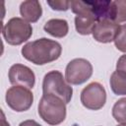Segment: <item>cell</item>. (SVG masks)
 <instances>
[{
	"label": "cell",
	"mask_w": 126,
	"mask_h": 126,
	"mask_svg": "<svg viewBox=\"0 0 126 126\" xmlns=\"http://www.w3.org/2000/svg\"><path fill=\"white\" fill-rule=\"evenodd\" d=\"M21 52L28 61L35 65H44L57 60L61 55L62 47L56 40L41 37L26 43Z\"/></svg>",
	"instance_id": "6da1fadb"
},
{
	"label": "cell",
	"mask_w": 126,
	"mask_h": 126,
	"mask_svg": "<svg viewBox=\"0 0 126 126\" xmlns=\"http://www.w3.org/2000/svg\"><path fill=\"white\" fill-rule=\"evenodd\" d=\"M38 115L49 125H59L66 118V103L58 96L42 94L38 106Z\"/></svg>",
	"instance_id": "7a4b0ae2"
},
{
	"label": "cell",
	"mask_w": 126,
	"mask_h": 126,
	"mask_svg": "<svg viewBox=\"0 0 126 126\" xmlns=\"http://www.w3.org/2000/svg\"><path fill=\"white\" fill-rule=\"evenodd\" d=\"M42 93L43 94L58 96L65 103H69L73 95V89L66 82L60 71L53 70L45 74L43 77Z\"/></svg>",
	"instance_id": "3957f363"
},
{
	"label": "cell",
	"mask_w": 126,
	"mask_h": 126,
	"mask_svg": "<svg viewBox=\"0 0 126 126\" xmlns=\"http://www.w3.org/2000/svg\"><path fill=\"white\" fill-rule=\"evenodd\" d=\"M32 34V25L23 18H12L2 27V35L5 41L11 45H20L26 42Z\"/></svg>",
	"instance_id": "277c9868"
},
{
	"label": "cell",
	"mask_w": 126,
	"mask_h": 126,
	"mask_svg": "<svg viewBox=\"0 0 126 126\" xmlns=\"http://www.w3.org/2000/svg\"><path fill=\"white\" fill-rule=\"evenodd\" d=\"M93 75V65L85 58L71 60L65 69V80L70 85H81Z\"/></svg>",
	"instance_id": "5b68a950"
},
{
	"label": "cell",
	"mask_w": 126,
	"mask_h": 126,
	"mask_svg": "<svg viewBox=\"0 0 126 126\" xmlns=\"http://www.w3.org/2000/svg\"><path fill=\"white\" fill-rule=\"evenodd\" d=\"M7 105L16 112H24L30 109L33 102V94L30 89L22 86H13L6 92Z\"/></svg>",
	"instance_id": "8992f818"
},
{
	"label": "cell",
	"mask_w": 126,
	"mask_h": 126,
	"mask_svg": "<svg viewBox=\"0 0 126 126\" xmlns=\"http://www.w3.org/2000/svg\"><path fill=\"white\" fill-rule=\"evenodd\" d=\"M82 104L91 110L102 108L106 102V92L103 86L97 82H92L81 92Z\"/></svg>",
	"instance_id": "52a82bcc"
},
{
	"label": "cell",
	"mask_w": 126,
	"mask_h": 126,
	"mask_svg": "<svg viewBox=\"0 0 126 126\" xmlns=\"http://www.w3.org/2000/svg\"><path fill=\"white\" fill-rule=\"evenodd\" d=\"M8 78L13 86H22L28 89H32L35 83V75L33 71L28 66L19 63L10 67Z\"/></svg>",
	"instance_id": "ba28073f"
},
{
	"label": "cell",
	"mask_w": 126,
	"mask_h": 126,
	"mask_svg": "<svg viewBox=\"0 0 126 126\" xmlns=\"http://www.w3.org/2000/svg\"><path fill=\"white\" fill-rule=\"evenodd\" d=\"M119 24L109 20H102L95 23L92 34L96 41L101 43H108L114 41L119 32Z\"/></svg>",
	"instance_id": "9c48e42d"
},
{
	"label": "cell",
	"mask_w": 126,
	"mask_h": 126,
	"mask_svg": "<svg viewBox=\"0 0 126 126\" xmlns=\"http://www.w3.org/2000/svg\"><path fill=\"white\" fill-rule=\"evenodd\" d=\"M20 14L28 23H35L42 15V8L38 1L27 0L21 3Z\"/></svg>",
	"instance_id": "30bf717a"
},
{
	"label": "cell",
	"mask_w": 126,
	"mask_h": 126,
	"mask_svg": "<svg viewBox=\"0 0 126 126\" xmlns=\"http://www.w3.org/2000/svg\"><path fill=\"white\" fill-rule=\"evenodd\" d=\"M43 30L50 35L61 38L67 35L69 26L68 22L64 19H50L44 24Z\"/></svg>",
	"instance_id": "8fae6325"
},
{
	"label": "cell",
	"mask_w": 126,
	"mask_h": 126,
	"mask_svg": "<svg viewBox=\"0 0 126 126\" xmlns=\"http://www.w3.org/2000/svg\"><path fill=\"white\" fill-rule=\"evenodd\" d=\"M96 23L93 15H77L75 17V28L78 33L88 35L92 33L93 29Z\"/></svg>",
	"instance_id": "7c38bea8"
},
{
	"label": "cell",
	"mask_w": 126,
	"mask_h": 126,
	"mask_svg": "<svg viewBox=\"0 0 126 126\" xmlns=\"http://www.w3.org/2000/svg\"><path fill=\"white\" fill-rule=\"evenodd\" d=\"M111 91L117 95H126V73L120 70L114 71L109 80Z\"/></svg>",
	"instance_id": "4fadbf2b"
},
{
	"label": "cell",
	"mask_w": 126,
	"mask_h": 126,
	"mask_svg": "<svg viewBox=\"0 0 126 126\" xmlns=\"http://www.w3.org/2000/svg\"><path fill=\"white\" fill-rule=\"evenodd\" d=\"M112 116L119 123H126V97L118 99L112 107Z\"/></svg>",
	"instance_id": "5bb4252c"
},
{
	"label": "cell",
	"mask_w": 126,
	"mask_h": 126,
	"mask_svg": "<svg viewBox=\"0 0 126 126\" xmlns=\"http://www.w3.org/2000/svg\"><path fill=\"white\" fill-rule=\"evenodd\" d=\"M115 5V20L114 22L119 24L126 22V0H116Z\"/></svg>",
	"instance_id": "9a60e30c"
},
{
	"label": "cell",
	"mask_w": 126,
	"mask_h": 126,
	"mask_svg": "<svg viewBox=\"0 0 126 126\" xmlns=\"http://www.w3.org/2000/svg\"><path fill=\"white\" fill-rule=\"evenodd\" d=\"M114 44L119 51L126 52V24L120 26L119 32L114 39Z\"/></svg>",
	"instance_id": "2e32d148"
},
{
	"label": "cell",
	"mask_w": 126,
	"mask_h": 126,
	"mask_svg": "<svg viewBox=\"0 0 126 126\" xmlns=\"http://www.w3.org/2000/svg\"><path fill=\"white\" fill-rule=\"evenodd\" d=\"M70 3L71 1H63V0L47 1V5H49L52 10H56V11H67L68 9H70Z\"/></svg>",
	"instance_id": "e0dca14e"
},
{
	"label": "cell",
	"mask_w": 126,
	"mask_h": 126,
	"mask_svg": "<svg viewBox=\"0 0 126 126\" xmlns=\"http://www.w3.org/2000/svg\"><path fill=\"white\" fill-rule=\"evenodd\" d=\"M116 70H120L126 73V54L121 55L116 63Z\"/></svg>",
	"instance_id": "ac0fdd59"
},
{
	"label": "cell",
	"mask_w": 126,
	"mask_h": 126,
	"mask_svg": "<svg viewBox=\"0 0 126 126\" xmlns=\"http://www.w3.org/2000/svg\"><path fill=\"white\" fill-rule=\"evenodd\" d=\"M19 126H41V125L39 123H37L36 121H34V120L28 119V120H25V121L21 122L19 124Z\"/></svg>",
	"instance_id": "d6986e66"
},
{
	"label": "cell",
	"mask_w": 126,
	"mask_h": 126,
	"mask_svg": "<svg viewBox=\"0 0 126 126\" xmlns=\"http://www.w3.org/2000/svg\"><path fill=\"white\" fill-rule=\"evenodd\" d=\"M2 124H3V126H10V125H9V123H7V122H6L5 117H4V113H3V112H2Z\"/></svg>",
	"instance_id": "ffe728a7"
},
{
	"label": "cell",
	"mask_w": 126,
	"mask_h": 126,
	"mask_svg": "<svg viewBox=\"0 0 126 126\" xmlns=\"http://www.w3.org/2000/svg\"><path fill=\"white\" fill-rule=\"evenodd\" d=\"M117 126H126V123H121V124H118Z\"/></svg>",
	"instance_id": "44dd1931"
}]
</instances>
